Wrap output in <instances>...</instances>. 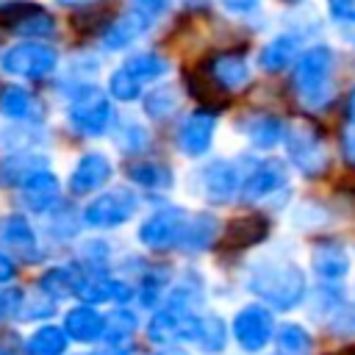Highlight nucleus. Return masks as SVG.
Returning a JSON list of instances; mask_svg holds the SVG:
<instances>
[{
    "mask_svg": "<svg viewBox=\"0 0 355 355\" xmlns=\"http://www.w3.org/2000/svg\"><path fill=\"white\" fill-rule=\"evenodd\" d=\"M247 288L275 311H291L305 300V272L288 258H263L252 263Z\"/></svg>",
    "mask_w": 355,
    "mask_h": 355,
    "instance_id": "obj_1",
    "label": "nucleus"
},
{
    "mask_svg": "<svg viewBox=\"0 0 355 355\" xmlns=\"http://www.w3.org/2000/svg\"><path fill=\"white\" fill-rule=\"evenodd\" d=\"M333 50L327 44H316L311 50H305L297 58L294 67V86H297V97L305 108H324L333 97Z\"/></svg>",
    "mask_w": 355,
    "mask_h": 355,
    "instance_id": "obj_2",
    "label": "nucleus"
},
{
    "mask_svg": "<svg viewBox=\"0 0 355 355\" xmlns=\"http://www.w3.org/2000/svg\"><path fill=\"white\" fill-rule=\"evenodd\" d=\"M67 122L78 136H89L97 139L103 133H108L111 122H114V108H111V97L105 92H100L94 83L78 89L75 94H69V105H67Z\"/></svg>",
    "mask_w": 355,
    "mask_h": 355,
    "instance_id": "obj_3",
    "label": "nucleus"
},
{
    "mask_svg": "<svg viewBox=\"0 0 355 355\" xmlns=\"http://www.w3.org/2000/svg\"><path fill=\"white\" fill-rule=\"evenodd\" d=\"M286 153H288V161L305 175V178H319L327 172L330 166V155H327V147H324V139L322 133L311 125V122H294L286 136Z\"/></svg>",
    "mask_w": 355,
    "mask_h": 355,
    "instance_id": "obj_4",
    "label": "nucleus"
},
{
    "mask_svg": "<svg viewBox=\"0 0 355 355\" xmlns=\"http://www.w3.org/2000/svg\"><path fill=\"white\" fill-rule=\"evenodd\" d=\"M55 67H58V50L44 42H22L8 47L0 55V69L6 75L25 78V80H42L53 75Z\"/></svg>",
    "mask_w": 355,
    "mask_h": 355,
    "instance_id": "obj_5",
    "label": "nucleus"
},
{
    "mask_svg": "<svg viewBox=\"0 0 355 355\" xmlns=\"http://www.w3.org/2000/svg\"><path fill=\"white\" fill-rule=\"evenodd\" d=\"M194 189L202 200L214 202V205H225L230 202L239 189H241V172L233 161L227 158H214L208 164H202L194 175Z\"/></svg>",
    "mask_w": 355,
    "mask_h": 355,
    "instance_id": "obj_6",
    "label": "nucleus"
},
{
    "mask_svg": "<svg viewBox=\"0 0 355 355\" xmlns=\"http://www.w3.org/2000/svg\"><path fill=\"white\" fill-rule=\"evenodd\" d=\"M189 216L183 208H175V205H166V208H158L155 214H150L141 227H139V241L150 250H172V247H180L183 236H186V227H189Z\"/></svg>",
    "mask_w": 355,
    "mask_h": 355,
    "instance_id": "obj_7",
    "label": "nucleus"
},
{
    "mask_svg": "<svg viewBox=\"0 0 355 355\" xmlns=\"http://www.w3.org/2000/svg\"><path fill=\"white\" fill-rule=\"evenodd\" d=\"M136 208H139V200L130 189H111V191L97 194L83 208V222L89 227H100V230L119 227V225L133 219Z\"/></svg>",
    "mask_w": 355,
    "mask_h": 355,
    "instance_id": "obj_8",
    "label": "nucleus"
},
{
    "mask_svg": "<svg viewBox=\"0 0 355 355\" xmlns=\"http://www.w3.org/2000/svg\"><path fill=\"white\" fill-rule=\"evenodd\" d=\"M0 25L28 39H50L55 33V19L28 0H11L0 6Z\"/></svg>",
    "mask_w": 355,
    "mask_h": 355,
    "instance_id": "obj_9",
    "label": "nucleus"
},
{
    "mask_svg": "<svg viewBox=\"0 0 355 355\" xmlns=\"http://www.w3.org/2000/svg\"><path fill=\"white\" fill-rule=\"evenodd\" d=\"M233 336L239 341L241 349L247 352H261L272 336H275V319H272V311L266 305H244L236 316H233Z\"/></svg>",
    "mask_w": 355,
    "mask_h": 355,
    "instance_id": "obj_10",
    "label": "nucleus"
},
{
    "mask_svg": "<svg viewBox=\"0 0 355 355\" xmlns=\"http://www.w3.org/2000/svg\"><path fill=\"white\" fill-rule=\"evenodd\" d=\"M200 322L202 316L191 313V308L180 305H166L158 311L150 322V338L158 344H175V341H197L200 336Z\"/></svg>",
    "mask_w": 355,
    "mask_h": 355,
    "instance_id": "obj_11",
    "label": "nucleus"
},
{
    "mask_svg": "<svg viewBox=\"0 0 355 355\" xmlns=\"http://www.w3.org/2000/svg\"><path fill=\"white\" fill-rule=\"evenodd\" d=\"M111 175H114L111 158L105 153L92 150V153H83L75 161V166H72V172L67 178V189L72 194H78V197H86V194H94L97 189H103L111 180Z\"/></svg>",
    "mask_w": 355,
    "mask_h": 355,
    "instance_id": "obj_12",
    "label": "nucleus"
},
{
    "mask_svg": "<svg viewBox=\"0 0 355 355\" xmlns=\"http://www.w3.org/2000/svg\"><path fill=\"white\" fill-rule=\"evenodd\" d=\"M286 183H288V169H286V164L277 161V158H266V161H258V164L241 178L239 194H241V200H247V202H258V200L272 197V194H277L280 189H286Z\"/></svg>",
    "mask_w": 355,
    "mask_h": 355,
    "instance_id": "obj_13",
    "label": "nucleus"
},
{
    "mask_svg": "<svg viewBox=\"0 0 355 355\" xmlns=\"http://www.w3.org/2000/svg\"><path fill=\"white\" fill-rule=\"evenodd\" d=\"M214 133H216V114L208 111V108H200V111H191L183 125L178 128V150L189 158H200L211 150V141H214Z\"/></svg>",
    "mask_w": 355,
    "mask_h": 355,
    "instance_id": "obj_14",
    "label": "nucleus"
},
{
    "mask_svg": "<svg viewBox=\"0 0 355 355\" xmlns=\"http://www.w3.org/2000/svg\"><path fill=\"white\" fill-rule=\"evenodd\" d=\"M19 200L33 214H50V211H55L58 202H61V180H58V175L50 166L33 172L19 186Z\"/></svg>",
    "mask_w": 355,
    "mask_h": 355,
    "instance_id": "obj_15",
    "label": "nucleus"
},
{
    "mask_svg": "<svg viewBox=\"0 0 355 355\" xmlns=\"http://www.w3.org/2000/svg\"><path fill=\"white\" fill-rule=\"evenodd\" d=\"M153 25H155V22H150L144 14H139L136 8H128V11H122L119 17H114V19L105 25V31H103V36H100V44H103L105 50H111V53L128 50V47L136 44Z\"/></svg>",
    "mask_w": 355,
    "mask_h": 355,
    "instance_id": "obj_16",
    "label": "nucleus"
},
{
    "mask_svg": "<svg viewBox=\"0 0 355 355\" xmlns=\"http://www.w3.org/2000/svg\"><path fill=\"white\" fill-rule=\"evenodd\" d=\"M0 247H6L8 252H14L25 261L39 258L36 230L31 227V222L22 214H3L0 216Z\"/></svg>",
    "mask_w": 355,
    "mask_h": 355,
    "instance_id": "obj_17",
    "label": "nucleus"
},
{
    "mask_svg": "<svg viewBox=\"0 0 355 355\" xmlns=\"http://www.w3.org/2000/svg\"><path fill=\"white\" fill-rule=\"evenodd\" d=\"M47 166H50V161L44 153H36L28 147L11 150L0 158V186L3 189H19L33 172L47 169Z\"/></svg>",
    "mask_w": 355,
    "mask_h": 355,
    "instance_id": "obj_18",
    "label": "nucleus"
},
{
    "mask_svg": "<svg viewBox=\"0 0 355 355\" xmlns=\"http://www.w3.org/2000/svg\"><path fill=\"white\" fill-rule=\"evenodd\" d=\"M205 69L208 78L225 92H241L252 78V69L241 53H216Z\"/></svg>",
    "mask_w": 355,
    "mask_h": 355,
    "instance_id": "obj_19",
    "label": "nucleus"
},
{
    "mask_svg": "<svg viewBox=\"0 0 355 355\" xmlns=\"http://www.w3.org/2000/svg\"><path fill=\"white\" fill-rule=\"evenodd\" d=\"M222 236V247L225 250H247L261 244L269 236V219L261 214H247V216H236L225 225Z\"/></svg>",
    "mask_w": 355,
    "mask_h": 355,
    "instance_id": "obj_20",
    "label": "nucleus"
},
{
    "mask_svg": "<svg viewBox=\"0 0 355 355\" xmlns=\"http://www.w3.org/2000/svg\"><path fill=\"white\" fill-rule=\"evenodd\" d=\"M311 266L324 283H338L349 272V255L338 241H319L311 250Z\"/></svg>",
    "mask_w": 355,
    "mask_h": 355,
    "instance_id": "obj_21",
    "label": "nucleus"
},
{
    "mask_svg": "<svg viewBox=\"0 0 355 355\" xmlns=\"http://www.w3.org/2000/svg\"><path fill=\"white\" fill-rule=\"evenodd\" d=\"M0 114L14 122H36V119H42V105L28 89L6 86L0 92Z\"/></svg>",
    "mask_w": 355,
    "mask_h": 355,
    "instance_id": "obj_22",
    "label": "nucleus"
},
{
    "mask_svg": "<svg viewBox=\"0 0 355 355\" xmlns=\"http://www.w3.org/2000/svg\"><path fill=\"white\" fill-rule=\"evenodd\" d=\"M300 36L297 33H280L275 39H269L263 47H261V55H258V64L266 69V72H280L286 69L288 64L297 61L300 55Z\"/></svg>",
    "mask_w": 355,
    "mask_h": 355,
    "instance_id": "obj_23",
    "label": "nucleus"
},
{
    "mask_svg": "<svg viewBox=\"0 0 355 355\" xmlns=\"http://www.w3.org/2000/svg\"><path fill=\"white\" fill-rule=\"evenodd\" d=\"M244 136L250 139L252 147L272 150L277 141H283L286 125L277 116H272V114H258V116H252V119L244 122Z\"/></svg>",
    "mask_w": 355,
    "mask_h": 355,
    "instance_id": "obj_24",
    "label": "nucleus"
},
{
    "mask_svg": "<svg viewBox=\"0 0 355 355\" xmlns=\"http://www.w3.org/2000/svg\"><path fill=\"white\" fill-rule=\"evenodd\" d=\"M128 178H130V183L150 189V191H166L175 186L172 169L166 164H158V161H133L128 166Z\"/></svg>",
    "mask_w": 355,
    "mask_h": 355,
    "instance_id": "obj_25",
    "label": "nucleus"
},
{
    "mask_svg": "<svg viewBox=\"0 0 355 355\" xmlns=\"http://www.w3.org/2000/svg\"><path fill=\"white\" fill-rule=\"evenodd\" d=\"M64 330H67L72 338H78V341H94V338L103 336L105 319H103L94 308H89V305H78V308H72V311L67 313Z\"/></svg>",
    "mask_w": 355,
    "mask_h": 355,
    "instance_id": "obj_26",
    "label": "nucleus"
},
{
    "mask_svg": "<svg viewBox=\"0 0 355 355\" xmlns=\"http://www.w3.org/2000/svg\"><path fill=\"white\" fill-rule=\"evenodd\" d=\"M139 83H155V80H161V78H166L169 75V61L161 55V53H155V50H141V53H133L125 64H122Z\"/></svg>",
    "mask_w": 355,
    "mask_h": 355,
    "instance_id": "obj_27",
    "label": "nucleus"
},
{
    "mask_svg": "<svg viewBox=\"0 0 355 355\" xmlns=\"http://www.w3.org/2000/svg\"><path fill=\"white\" fill-rule=\"evenodd\" d=\"M219 222H216V216H211V214H191L189 216V227H186V236H183V241H180V247L183 250H189V252H200V250H208L216 239H219Z\"/></svg>",
    "mask_w": 355,
    "mask_h": 355,
    "instance_id": "obj_28",
    "label": "nucleus"
},
{
    "mask_svg": "<svg viewBox=\"0 0 355 355\" xmlns=\"http://www.w3.org/2000/svg\"><path fill=\"white\" fill-rule=\"evenodd\" d=\"M111 133H114V144H116V150L125 153V155H139V153L150 144V130H147L139 119H133V116L119 119V122L114 125Z\"/></svg>",
    "mask_w": 355,
    "mask_h": 355,
    "instance_id": "obj_29",
    "label": "nucleus"
},
{
    "mask_svg": "<svg viewBox=\"0 0 355 355\" xmlns=\"http://www.w3.org/2000/svg\"><path fill=\"white\" fill-rule=\"evenodd\" d=\"M311 349H313V338L302 324L286 322L275 330V352L277 355H311Z\"/></svg>",
    "mask_w": 355,
    "mask_h": 355,
    "instance_id": "obj_30",
    "label": "nucleus"
},
{
    "mask_svg": "<svg viewBox=\"0 0 355 355\" xmlns=\"http://www.w3.org/2000/svg\"><path fill=\"white\" fill-rule=\"evenodd\" d=\"M178 105H180V92H178V86H169V83L155 86L144 97V114L150 119H158V122L166 119V116H172L178 111Z\"/></svg>",
    "mask_w": 355,
    "mask_h": 355,
    "instance_id": "obj_31",
    "label": "nucleus"
},
{
    "mask_svg": "<svg viewBox=\"0 0 355 355\" xmlns=\"http://www.w3.org/2000/svg\"><path fill=\"white\" fill-rule=\"evenodd\" d=\"M25 349H28V355H61L67 349V336H64V330L44 324L28 338Z\"/></svg>",
    "mask_w": 355,
    "mask_h": 355,
    "instance_id": "obj_32",
    "label": "nucleus"
},
{
    "mask_svg": "<svg viewBox=\"0 0 355 355\" xmlns=\"http://www.w3.org/2000/svg\"><path fill=\"white\" fill-rule=\"evenodd\" d=\"M75 280H78V269L53 266L42 275V291L53 300H61L67 294H75Z\"/></svg>",
    "mask_w": 355,
    "mask_h": 355,
    "instance_id": "obj_33",
    "label": "nucleus"
},
{
    "mask_svg": "<svg viewBox=\"0 0 355 355\" xmlns=\"http://www.w3.org/2000/svg\"><path fill=\"white\" fill-rule=\"evenodd\" d=\"M141 89H144V83H139L125 67L114 69L111 78H108V97H114V100H119V103H133V100H139V97H141Z\"/></svg>",
    "mask_w": 355,
    "mask_h": 355,
    "instance_id": "obj_34",
    "label": "nucleus"
},
{
    "mask_svg": "<svg viewBox=\"0 0 355 355\" xmlns=\"http://www.w3.org/2000/svg\"><path fill=\"white\" fill-rule=\"evenodd\" d=\"M105 327H108V333H105V344H128V338L133 336V330H136V316L130 313V311H114L108 319H105Z\"/></svg>",
    "mask_w": 355,
    "mask_h": 355,
    "instance_id": "obj_35",
    "label": "nucleus"
},
{
    "mask_svg": "<svg viewBox=\"0 0 355 355\" xmlns=\"http://www.w3.org/2000/svg\"><path fill=\"white\" fill-rule=\"evenodd\" d=\"M197 344H200L205 352H219V349L225 347V324H222L219 316H202Z\"/></svg>",
    "mask_w": 355,
    "mask_h": 355,
    "instance_id": "obj_36",
    "label": "nucleus"
},
{
    "mask_svg": "<svg viewBox=\"0 0 355 355\" xmlns=\"http://www.w3.org/2000/svg\"><path fill=\"white\" fill-rule=\"evenodd\" d=\"M327 327H330V333L344 336V338L355 336V308L344 302V305H341V308L327 319Z\"/></svg>",
    "mask_w": 355,
    "mask_h": 355,
    "instance_id": "obj_37",
    "label": "nucleus"
},
{
    "mask_svg": "<svg viewBox=\"0 0 355 355\" xmlns=\"http://www.w3.org/2000/svg\"><path fill=\"white\" fill-rule=\"evenodd\" d=\"M53 297H33V300H25L22 297V305H19V316L22 319H47L53 313Z\"/></svg>",
    "mask_w": 355,
    "mask_h": 355,
    "instance_id": "obj_38",
    "label": "nucleus"
},
{
    "mask_svg": "<svg viewBox=\"0 0 355 355\" xmlns=\"http://www.w3.org/2000/svg\"><path fill=\"white\" fill-rule=\"evenodd\" d=\"M172 0H130V8H136L139 14H144L150 22L161 19L166 11H169Z\"/></svg>",
    "mask_w": 355,
    "mask_h": 355,
    "instance_id": "obj_39",
    "label": "nucleus"
},
{
    "mask_svg": "<svg viewBox=\"0 0 355 355\" xmlns=\"http://www.w3.org/2000/svg\"><path fill=\"white\" fill-rule=\"evenodd\" d=\"M327 11L341 25H355V0H327Z\"/></svg>",
    "mask_w": 355,
    "mask_h": 355,
    "instance_id": "obj_40",
    "label": "nucleus"
},
{
    "mask_svg": "<svg viewBox=\"0 0 355 355\" xmlns=\"http://www.w3.org/2000/svg\"><path fill=\"white\" fill-rule=\"evenodd\" d=\"M50 214H53V211H50ZM50 230H53L55 236H61V239L72 236V233L78 230V219H75V214H72V211H58V214H53Z\"/></svg>",
    "mask_w": 355,
    "mask_h": 355,
    "instance_id": "obj_41",
    "label": "nucleus"
},
{
    "mask_svg": "<svg viewBox=\"0 0 355 355\" xmlns=\"http://www.w3.org/2000/svg\"><path fill=\"white\" fill-rule=\"evenodd\" d=\"M19 305H22V291L19 288H3L0 291V319L17 316Z\"/></svg>",
    "mask_w": 355,
    "mask_h": 355,
    "instance_id": "obj_42",
    "label": "nucleus"
},
{
    "mask_svg": "<svg viewBox=\"0 0 355 355\" xmlns=\"http://www.w3.org/2000/svg\"><path fill=\"white\" fill-rule=\"evenodd\" d=\"M261 0H219V6L227 11V14H250Z\"/></svg>",
    "mask_w": 355,
    "mask_h": 355,
    "instance_id": "obj_43",
    "label": "nucleus"
},
{
    "mask_svg": "<svg viewBox=\"0 0 355 355\" xmlns=\"http://www.w3.org/2000/svg\"><path fill=\"white\" fill-rule=\"evenodd\" d=\"M14 352H22V344L17 341V336H3V341H0V355H14Z\"/></svg>",
    "mask_w": 355,
    "mask_h": 355,
    "instance_id": "obj_44",
    "label": "nucleus"
},
{
    "mask_svg": "<svg viewBox=\"0 0 355 355\" xmlns=\"http://www.w3.org/2000/svg\"><path fill=\"white\" fill-rule=\"evenodd\" d=\"M11 277H14V261L6 252H0V286L8 283Z\"/></svg>",
    "mask_w": 355,
    "mask_h": 355,
    "instance_id": "obj_45",
    "label": "nucleus"
},
{
    "mask_svg": "<svg viewBox=\"0 0 355 355\" xmlns=\"http://www.w3.org/2000/svg\"><path fill=\"white\" fill-rule=\"evenodd\" d=\"M344 153L349 161H355V128L347 130V136H344Z\"/></svg>",
    "mask_w": 355,
    "mask_h": 355,
    "instance_id": "obj_46",
    "label": "nucleus"
},
{
    "mask_svg": "<svg viewBox=\"0 0 355 355\" xmlns=\"http://www.w3.org/2000/svg\"><path fill=\"white\" fill-rule=\"evenodd\" d=\"M347 114H349V119L355 122V89H352L349 97H347Z\"/></svg>",
    "mask_w": 355,
    "mask_h": 355,
    "instance_id": "obj_47",
    "label": "nucleus"
},
{
    "mask_svg": "<svg viewBox=\"0 0 355 355\" xmlns=\"http://www.w3.org/2000/svg\"><path fill=\"white\" fill-rule=\"evenodd\" d=\"M330 355H355V344H344L341 349H336V352H330Z\"/></svg>",
    "mask_w": 355,
    "mask_h": 355,
    "instance_id": "obj_48",
    "label": "nucleus"
},
{
    "mask_svg": "<svg viewBox=\"0 0 355 355\" xmlns=\"http://www.w3.org/2000/svg\"><path fill=\"white\" fill-rule=\"evenodd\" d=\"M61 6H80V3H94V0H55Z\"/></svg>",
    "mask_w": 355,
    "mask_h": 355,
    "instance_id": "obj_49",
    "label": "nucleus"
},
{
    "mask_svg": "<svg viewBox=\"0 0 355 355\" xmlns=\"http://www.w3.org/2000/svg\"><path fill=\"white\" fill-rule=\"evenodd\" d=\"M283 3H302V0H283Z\"/></svg>",
    "mask_w": 355,
    "mask_h": 355,
    "instance_id": "obj_50",
    "label": "nucleus"
}]
</instances>
